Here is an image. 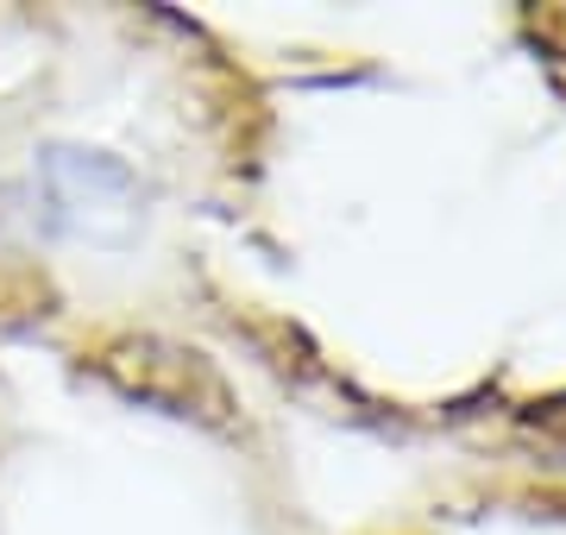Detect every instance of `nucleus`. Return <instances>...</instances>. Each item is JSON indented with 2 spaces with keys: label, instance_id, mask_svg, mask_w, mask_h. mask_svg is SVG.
<instances>
[{
  "label": "nucleus",
  "instance_id": "nucleus-1",
  "mask_svg": "<svg viewBox=\"0 0 566 535\" xmlns=\"http://www.w3.org/2000/svg\"><path fill=\"white\" fill-rule=\"evenodd\" d=\"M102 371L126 397H139L164 416H189V422H208V429L233 422L227 378L196 347H177V340H158V334H126L102 353Z\"/></svg>",
  "mask_w": 566,
  "mask_h": 535
},
{
  "label": "nucleus",
  "instance_id": "nucleus-2",
  "mask_svg": "<svg viewBox=\"0 0 566 535\" xmlns=\"http://www.w3.org/2000/svg\"><path fill=\"white\" fill-rule=\"evenodd\" d=\"M528 39H542V44H554L566 57V7H528Z\"/></svg>",
  "mask_w": 566,
  "mask_h": 535
},
{
  "label": "nucleus",
  "instance_id": "nucleus-3",
  "mask_svg": "<svg viewBox=\"0 0 566 535\" xmlns=\"http://www.w3.org/2000/svg\"><path fill=\"white\" fill-rule=\"evenodd\" d=\"M542 429H547V434H566V403H554V410H542Z\"/></svg>",
  "mask_w": 566,
  "mask_h": 535
}]
</instances>
